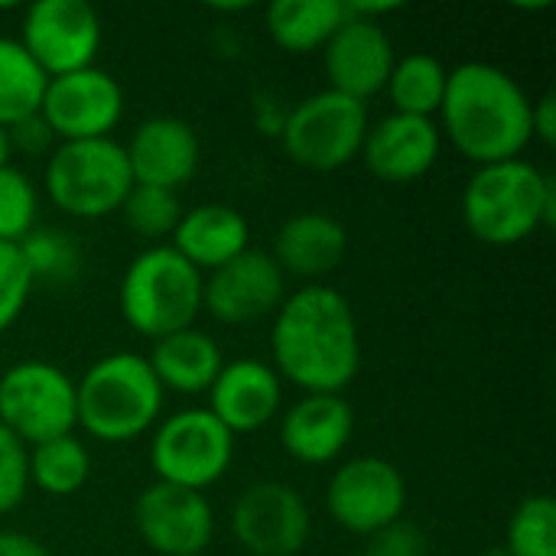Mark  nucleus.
Returning a JSON list of instances; mask_svg holds the SVG:
<instances>
[{"label":"nucleus","mask_w":556,"mask_h":556,"mask_svg":"<svg viewBox=\"0 0 556 556\" xmlns=\"http://www.w3.org/2000/svg\"><path fill=\"white\" fill-rule=\"evenodd\" d=\"M531 137L544 147L556 143V94L544 91L538 101H531Z\"/></svg>","instance_id":"nucleus-36"},{"label":"nucleus","mask_w":556,"mask_h":556,"mask_svg":"<svg viewBox=\"0 0 556 556\" xmlns=\"http://www.w3.org/2000/svg\"><path fill=\"white\" fill-rule=\"evenodd\" d=\"M437 117L440 134L476 166L518 160L534 143L528 91L492 62L456 65Z\"/></svg>","instance_id":"nucleus-2"},{"label":"nucleus","mask_w":556,"mask_h":556,"mask_svg":"<svg viewBox=\"0 0 556 556\" xmlns=\"http://www.w3.org/2000/svg\"><path fill=\"white\" fill-rule=\"evenodd\" d=\"M7 140H10V153H23V156H39V153H52L59 147L55 134L49 130V124L42 121V114H29L20 117L16 124L7 127Z\"/></svg>","instance_id":"nucleus-34"},{"label":"nucleus","mask_w":556,"mask_h":556,"mask_svg":"<svg viewBox=\"0 0 556 556\" xmlns=\"http://www.w3.org/2000/svg\"><path fill=\"white\" fill-rule=\"evenodd\" d=\"M446 81L450 68L430 55V52H410L401 55L391 68V78L384 85V94L391 98L394 114H410V117H437L446 98Z\"/></svg>","instance_id":"nucleus-25"},{"label":"nucleus","mask_w":556,"mask_h":556,"mask_svg":"<svg viewBox=\"0 0 556 556\" xmlns=\"http://www.w3.org/2000/svg\"><path fill=\"white\" fill-rule=\"evenodd\" d=\"M463 222L489 248H515L556 222V179L531 160L476 166L463 189Z\"/></svg>","instance_id":"nucleus-3"},{"label":"nucleus","mask_w":556,"mask_h":556,"mask_svg":"<svg viewBox=\"0 0 556 556\" xmlns=\"http://www.w3.org/2000/svg\"><path fill=\"white\" fill-rule=\"evenodd\" d=\"M169 248L205 277L251 248V225L235 205L202 202L182 212Z\"/></svg>","instance_id":"nucleus-22"},{"label":"nucleus","mask_w":556,"mask_h":556,"mask_svg":"<svg viewBox=\"0 0 556 556\" xmlns=\"http://www.w3.org/2000/svg\"><path fill=\"white\" fill-rule=\"evenodd\" d=\"M88 476H91V453L75 433L29 446V485H36L42 495L68 498L85 489Z\"/></svg>","instance_id":"nucleus-26"},{"label":"nucleus","mask_w":556,"mask_h":556,"mask_svg":"<svg viewBox=\"0 0 556 556\" xmlns=\"http://www.w3.org/2000/svg\"><path fill=\"white\" fill-rule=\"evenodd\" d=\"M29 492V446H23L7 427H0V515L23 505Z\"/></svg>","instance_id":"nucleus-33"},{"label":"nucleus","mask_w":556,"mask_h":556,"mask_svg":"<svg viewBox=\"0 0 556 556\" xmlns=\"http://www.w3.org/2000/svg\"><path fill=\"white\" fill-rule=\"evenodd\" d=\"M166 391L160 388L147 355L111 352L88 365L75 381L78 427L98 443H130L153 430L163 417Z\"/></svg>","instance_id":"nucleus-4"},{"label":"nucleus","mask_w":556,"mask_h":556,"mask_svg":"<svg viewBox=\"0 0 556 556\" xmlns=\"http://www.w3.org/2000/svg\"><path fill=\"white\" fill-rule=\"evenodd\" d=\"M202 280L205 277L169 244H150L121 277V316L137 336L153 342L192 329L202 313Z\"/></svg>","instance_id":"nucleus-5"},{"label":"nucleus","mask_w":556,"mask_h":556,"mask_svg":"<svg viewBox=\"0 0 556 556\" xmlns=\"http://www.w3.org/2000/svg\"><path fill=\"white\" fill-rule=\"evenodd\" d=\"M16 248L23 254V264H26L33 283L62 287V283H72L81 270V251H78L75 238L59 228L36 225Z\"/></svg>","instance_id":"nucleus-28"},{"label":"nucleus","mask_w":556,"mask_h":556,"mask_svg":"<svg viewBox=\"0 0 556 556\" xmlns=\"http://www.w3.org/2000/svg\"><path fill=\"white\" fill-rule=\"evenodd\" d=\"M20 46L46 78L91 68L101 49V16L85 0H36L23 13Z\"/></svg>","instance_id":"nucleus-11"},{"label":"nucleus","mask_w":556,"mask_h":556,"mask_svg":"<svg viewBox=\"0 0 556 556\" xmlns=\"http://www.w3.org/2000/svg\"><path fill=\"white\" fill-rule=\"evenodd\" d=\"M39 114L59 143L101 140L124 117V88L98 65L59 75L46 81Z\"/></svg>","instance_id":"nucleus-13"},{"label":"nucleus","mask_w":556,"mask_h":556,"mask_svg":"<svg viewBox=\"0 0 556 556\" xmlns=\"http://www.w3.org/2000/svg\"><path fill=\"white\" fill-rule=\"evenodd\" d=\"M440 150H443V134L437 121L391 111L388 117L368 127L358 160L375 179L404 186L424 179L437 166Z\"/></svg>","instance_id":"nucleus-17"},{"label":"nucleus","mask_w":556,"mask_h":556,"mask_svg":"<svg viewBox=\"0 0 556 556\" xmlns=\"http://www.w3.org/2000/svg\"><path fill=\"white\" fill-rule=\"evenodd\" d=\"M235 463V437L208 414V407H186L156 424L150 440V469L156 482L205 492L225 479Z\"/></svg>","instance_id":"nucleus-9"},{"label":"nucleus","mask_w":556,"mask_h":556,"mask_svg":"<svg viewBox=\"0 0 556 556\" xmlns=\"http://www.w3.org/2000/svg\"><path fill=\"white\" fill-rule=\"evenodd\" d=\"M355 433V410L342 394H303L280 417V446L303 466L336 463Z\"/></svg>","instance_id":"nucleus-20"},{"label":"nucleus","mask_w":556,"mask_h":556,"mask_svg":"<svg viewBox=\"0 0 556 556\" xmlns=\"http://www.w3.org/2000/svg\"><path fill=\"white\" fill-rule=\"evenodd\" d=\"M479 556H511L505 547H489V551H482Z\"/></svg>","instance_id":"nucleus-39"},{"label":"nucleus","mask_w":556,"mask_h":556,"mask_svg":"<svg viewBox=\"0 0 556 556\" xmlns=\"http://www.w3.org/2000/svg\"><path fill=\"white\" fill-rule=\"evenodd\" d=\"M36 283L23 264V254L16 244L0 241V336L23 316Z\"/></svg>","instance_id":"nucleus-32"},{"label":"nucleus","mask_w":556,"mask_h":556,"mask_svg":"<svg viewBox=\"0 0 556 556\" xmlns=\"http://www.w3.org/2000/svg\"><path fill=\"white\" fill-rule=\"evenodd\" d=\"M121 215H124V225L137 238L160 244V241L173 238V231H176V225L182 218V202L169 189L134 182V189L127 192V199L121 205Z\"/></svg>","instance_id":"nucleus-29"},{"label":"nucleus","mask_w":556,"mask_h":556,"mask_svg":"<svg viewBox=\"0 0 556 556\" xmlns=\"http://www.w3.org/2000/svg\"><path fill=\"white\" fill-rule=\"evenodd\" d=\"M124 153H127L134 182L176 192L195 176L199 160H202V143L192 124H186L182 117L156 114V117H147L134 130Z\"/></svg>","instance_id":"nucleus-19"},{"label":"nucleus","mask_w":556,"mask_h":556,"mask_svg":"<svg viewBox=\"0 0 556 556\" xmlns=\"http://www.w3.org/2000/svg\"><path fill=\"white\" fill-rule=\"evenodd\" d=\"M42 186L49 202L68 218H108L121 212L127 192L134 189V173L124 143L114 137L59 143L42 169Z\"/></svg>","instance_id":"nucleus-6"},{"label":"nucleus","mask_w":556,"mask_h":556,"mask_svg":"<svg viewBox=\"0 0 556 556\" xmlns=\"http://www.w3.org/2000/svg\"><path fill=\"white\" fill-rule=\"evenodd\" d=\"M270 358L280 381L303 394H342L362 368V336L352 303L326 283L287 293L270 326Z\"/></svg>","instance_id":"nucleus-1"},{"label":"nucleus","mask_w":556,"mask_h":556,"mask_svg":"<svg viewBox=\"0 0 556 556\" xmlns=\"http://www.w3.org/2000/svg\"><path fill=\"white\" fill-rule=\"evenodd\" d=\"M355 556H378V554H371V551H365V554H355Z\"/></svg>","instance_id":"nucleus-40"},{"label":"nucleus","mask_w":556,"mask_h":556,"mask_svg":"<svg viewBox=\"0 0 556 556\" xmlns=\"http://www.w3.org/2000/svg\"><path fill=\"white\" fill-rule=\"evenodd\" d=\"M287 300V277L267 251L248 248L202 280V313L222 326L267 319Z\"/></svg>","instance_id":"nucleus-14"},{"label":"nucleus","mask_w":556,"mask_h":556,"mask_svg":"<svg viewBox=\"0 0 556 556\" xmlns=\"http://www.w3.org/2000/svg\"><path fill=\"white\" fill-rule=\"evenodd\" d=\"M0 427H7L23 446L75 433V381L42 358L10 365L0 375Z\"/></svg>","instance_id":"nucleus-8"},{"label":"nucleus","mask_w":556,"mask_h":556,"mask_svg":"<svg viewBox=\"0 0 556 556\" xmlns=\"http://www.w3.org/2000/svg\"><path fill=\"white\" fill-rule=\"evenodd\" d=\"M368 551L378 556H424L427 538L420 534V528H414L410 521L401 518L391 528H384L381 534H375V544Z\"/></svg>","instance_id":"nucleus-35"},{"label":"nucleus","mask_w":556,"mask_h":556,"mask_svg":"<svg viewBox=\"0 0 556 556\" xmlns=\"http://www.w3.org/2000/svg\"><path fill=\"white\" fill-rule=\"evenodd\" d=\"M10 156H13V153H10V140H7V130L0 127V169L10 166Z\"/></svg>","instance_id":"nucleus-38"},{"label":"nucleus","mask_w":556,"mask_h":556,"mask_svg":"<svg viewBox=\"0 0 556 556\" xmlns=\"http://www.w3.org/2000/svg\"><path fill=\"white\" fill-rule=\"evenodd\" d=\"M39 218V192L36 182L20 166L0 169V241L20 244Z\"/></svg>","instance_id":"nucleus-31"},{"label":"nucleus","mask_w":556,"mask_h":556,"mask_svg":"<svg viewBox=\"0 0 556 556\" xmlns=\"http://www.w3.org/2000/svg\"><path fill=\"white\" fill-rule=\"evenodd\" d=\"M368 127V104L326 88L296 101L277 137L290 163L309 173H336L358 160Z\"/></svg>","instance_id":"nucleus-7"},{"label":"nucleus","mask_w":556,"mask_h":556,"mask_svg":"<svg viewBox=\"0 0 556 556\" xmlns=\"http://www.w3.org/2000/svg\"><path fill=\"white\" fill-rule=\"evenodd\" d=\"M42 68L29 59L20 39L0 36V127L7 130L20 117H29L42 104L46 91Z\"/></svg>","instance_id":"nucleus-27"},{"label":"nucleus","mask_w":556,"mask_h":556,"mask_svg":"<svg viewBox=\"0 0 556 556\" xmlns=\"http://www.w3.org/2000/svg\"><path fill=\"white\" fill-rule=\"evenodd\" d=\"M326 508L342 531L375 538L404 518L407 482L391 459L355 456L332 472L326 485Z\"/></svg>","instance_id":"nucleus-10"},{"label":"nucleus","mask_w":556,"mask_h":556,"mask_svg":"<svg viewBox=\"0 0 556 556\" xmlns=\"http://www.w3.org/2000/svg\"><path fill=\"white\" fill-rule=\"evenodd\" d=\"M0 556H49V551L23 531H0Z\"/></svg>","instance_id":"nucleus-37"},{"label":"nucleus","mask_w":556,"mask_h":556,"mask_svg":"<svg viewBox=\"0 0 556 556\" xmlns=\"http://www.w3.org/2000/svg\"><path fill=\"white\" fill-rule=\"evenodd\" d=\"M147 362H150L160 388L182 394V397L208 394L218 371L225 368V355H222L218 342L195 326L153 342V352L147 355Z\"/></svg>","instance_id":"nucleus-23"},{"label":"nucleus","mask_w":556,"mask_h":556,"mask_svg":"<svg viewBox=\"0 0 556 556\" xmlns=\"http://www.w3.org/2000/svg\"><path fill=\"white\" fill-rule=\"evenodd\" d=\"M394 62H397V52L381 20H362L349 13L345 23L323 46L329 88L362 104H368L375 94L384 91Z\"/></svg>","instance_id":"nucleus-16"},{"label":"nucleus","mask_w":556,"mask_h":556,"mask_svg":"<svg viewBox=\"0 0 556 556\" xmlns=\"http://www.w3.org/2000/svg\"><path fill=\"white\" fill-rule=\"evenodd\" d=\"M134 525L160 556H202L215 538V511L205 492L153 482L137 495Z\"/></svg>","instance_id":"nucleus-15"},{"label":"nucleus","mask_w":556,"mask_h":556,"mask_svg":"<svg viewBox=\"0 0 556 556\" xmlns=\"http://www.w3.org/2000/svg\"><path fill=\"white\" fill-rule=\"evenodd\" d=\"M345 16V0H277L267 7L264 23L280 49L293 55H309L323 52Z\"/></svg>","instance_id":"nucleus-24"},{"label":"nucleus","mask_w":556,"mask_h":556,"mask_svg":"<svg viewBox=\"0 0 556 556\" xmlns=\"http://www.w3.org/2000/svg\"><path fill=\"white\" fill-rule=\"evenodd\" d=\"M349 251V231L336 215L296 212L274 235V261L283 277H300L316 283L329 277Z\"/></svg>","instance_id":"nucleus-21"},{"label":"nucleus","mask_w":556,"mask_h":556,"mask_svg":"<svg viewBox=\"0 0 556 556\" xmlns=\"http://www.w3.org/2000/svg\"><path fill=\"white\" fill-rule=\"evenodd\" d=\"M505 551L511 556H556V505L551 495H528L508 521Z\"/></svg>","instance_id":"nucleus-30"},{"label":"nucleus","mask_w":556,"mask_h":556,"mask_svg":"<svg viewBox=\"0 0 556 556\" xmlns=\"http://www.w3.org/2000/svg\"><path fill=\"white\" fill-rule=\"evenodd\" d=\"M283 404V381L261 358L225 362L215 384L208 388V414L231 433L264 430Z\"/></svg>","instance_id":"nucleus-18"},{"label":"nucleus","mask_w":556,"mask_h":556,"mask_svg":"<svg viewBox=\"0 0 556 556\" xmlns=\"http://www.w3.org/2000/svg\"><path fill=\"white\" fill-rule=\"evenodd\" d=\"M231 534L251 556H296L313 531L306 498L287 482H254L231 505Z\"/></svg>","instance_id":"nucleus-12"}]
</instances>
